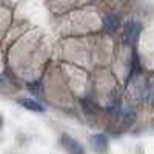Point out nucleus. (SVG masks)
Returning a JSON list of instances; mask_svg holds the SVG:
<instances>
[{"mask_svg":"<svg viewBox=\"0 0 154 154\" xmlns=\"http://www.w3.org/2000/svg\"><path fill=\"white\" fill-rule=\"evenodd\" d=\"M59 142H60V145L65 148L69 154H85L83 146L77 142L75 139H72V137L68 136V134H62L60 139H59Z\"/></svg>","mask_w":154,"mask_h":154,"instance_id":"nucleus-1","label":"nucleus"},{"mask_svg":"<svg viewBox=\"0 0 154 154\" xmlns=\"http://www.w3.org/2000/svg\"><path fill=\"white\" fill-rule=\"evenodd\" d=\"M89 143H91V148L99 152V154H105L108 151V146H109V140L106 137V134L103 133H99V134H94L89 139Z\"/></svg>","mask_w":154,"mask_h":154,"instance_id":"nucleus-2","label":"nucleus"},{"mask_svg":"<svg viewBox=\"0 0 154 154\" xmlns=\"http://www.w3.org/2000/svg\"><path fill=\"white\" fill-rule=\"evenodd\" d=\"M140 29H142V26H140L139 22H136V20L126 22L125 26H123V32H125V37H126V42L128 43H134L137 40V37H139Z\"/></svg>","mask_w":154,"mask_h":154,"instance_id":"nucleus-3","label":"nucleus"},{"mask_svg":"<svg viewBox=\"0 0 154 154\" xmlns=\"http://www.w3.org/2000/svg\"><path fill=\"white\" fill-rule=\"evenodd\" d=\"M19 103L25 109H29L32 112H45V106L42 103H38L37 100H32V99H20Z\"/></svg>","mask_w":154,"mask_h":154,"instance_id":"nucleus-4","label":"nucleus"},{"mask_svg":"<svg viewBox=\"0 0 154 154\" xmlns=\"http://www.w3.org/2000/svg\"><path fill=\"white\" fill-rule=\"evenodd\" d=\"M103 25H105V29L108 32H114L120 28V20H119L117 14H108L103 20Z\"/></svg>","mask_w":154,"mask_h":154,"instance_id":"nucleus-5","label":"nucleus"},{"mask_svg":"<svg viewBox=\"0 0 154 154\" xmlns=\"http://www.w3.org/2000/svg\"><path fill=\"white\" fill-rule=\"evenodd\" d=\"M82 108H83V111H85L86 114H91V116L97 112L96 105H94V103H91L89 100H82Z\"/></svg>","mask_w":154,"mask_h":154,"instance_id":"nucleus-6","label":"nucleus"}]
</instances>
